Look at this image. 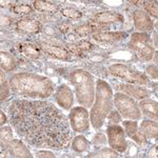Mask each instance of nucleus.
Here are the masks:
<instances>
[{"instance_id":"nucleus-1","label":"nucleus","mask_w":158,"mask_h":158,"mask_svg":"<svg viewBox=\"0 0 158 158\" xmlns=\"http://www.w3.org/2000/svg\"><path fill=\"white\" fill-rule=\"evenodd\" d=\"M9 114L18 136L32 146L61 149L70 141L67 117L53 103L17 99L10 106Z\"/></svg>"},{"instance_id":"nucleus-2","label":"nucleus","mask_w":158,"mask_h":158,"mask_svg":"<svg viewBox=\"0 0 158 158\" xmlns=\"http://www.w3.org/2000/svg\"><path fill=\"white\" fill-rule=\"evenodd\" d=\"M12 92L16 95L32 99L49 98L54 92V83L45 76L35 73H16L10 78Z\"/></svg>"},{"instance_id":"nucleus-3","label":"nucleus","mask_w":158,"mask_h":158,"mask_svg":"<svg viewBox=\"0 0 158 158\" xmlns=\"http://www.w3.org/2000/svg\"><path fill=\"white\" fill-rule=\"evenodd\" d=\"M96 100L90 112L91 123L94 129H100L113 109V91L106 81L98 79L96 82Z\"/></svg>"},{"instance_id":"nucleus-4","label":"nucleus","mask_w":158,"mask_h":158,"mask_svg":"<svg viewBox=\"0 0 158 158\" xmlns=\"http://www.w3.org/2000/svg\"><path fill=\"white\" fill-rule=\"evenodd\" d=\"M69 80L75 88L78 102L88 108L93 106L95 99V83L93 76L88 71L79 69L69 74Z\"/></svg>"},{"instance_id":"nucleus-5","label":"nucleus","mask_w":158,"mask_h":158,"mask_svg":"<svg viewBox=\"0 0 158 158\" xmlns=\"http://www.w3.org/2000/svg\"><path fill=\"white\" fill-rule=\"evenodd\" d=\"M114 104L118 110L119 114L127 119L138 120L141 117L140 110L135 100L123 93H116L114 95Z\"/></svg>"},{"instance_id":"nucleus-6","label":"nucleus","mask_w":158,"mask_h":158,"mask_svg":"<svg viewBox=\"0 0 158 158\" xmlns=\"http://www.w3.org/2000/svg\"><path fill=\"white\" fill-rule=\"evenodd\" d=\"M110 73L115 77H118L129 83L146 85L149 83V79L144 74L134 71L124 64H113L109 68Z\"/></svg>"},{"instance_id":"nucleus-7","label":"nucleus","mask_w":158,"mask_h":158,"mask_svg":"<svg viewBox=\"0 0 158 158\" xmlns=\"http://www.w3.org/2000/svg\"><path fill=\"white\" fill-rule=\"evenodd\" d=\"M129 47L136 52L140 60H151L154 54V50L149 44V35L147 33H134L131 36Z\"/></svg>"},{"instance_id":"nucleus-8","label":"nucleus","mask_w":158,"mask_h":158,"mask_svg":"<svg viewBox=\"0 0 158 158\" xmlns=\"http://www.w3.org/2000/svg\"><path fill=\"white\" fill-rule=\"evenodd\" d=\"M70 123L71 128L75 132L82 133L89 130L90 121H89V112L82 106H76L70 112Z\"/></svg>"},{"instance_id":"nucleus-9","label":"nucleus","mask_w":158,"mask_h":158,"mask_svg":"<svg viewBox=\"0 0 158 158\" xmlns=\"http://www.w3.org/2000/svg\"><path fill=\"white\" fill-rule=\"evenodd\" d=\"M108 139L112 149L118 152H124L128 148L124 131L119 126H111L108 128Z\"/></svg>"},{"instance_id":"nucleus-10","label":"nucleus","mask_w":158,"mask_h":158,"mask_svg":"<svg viewBox=\"0 0 158 158\" xmlns=\"http://www.w3.org/2000/svg\"><path fill=\"white\" fill-rule=\"evenodd\" d=\"M1 150H4L3 156H7L9 154L13 157H32L29 149L18 139L11 140L4 147H1Z\"/></svg>"},{"instance_id":"nucleus-11","label":"nucleus","mask_w":158,"mask_h":158,"mask_svg":"<svg viewBox=\"0 0 158 158\" xmlns=\"http://www.w3.org/2000/svg\"><path fill=\"white\" fill-rule=\"evenodd\" d=\"M54 98H55L56 103L59 106H61L62 109L69 110L73 106V102H74L73 92L68 85H60L59 88L57 89V91L55 92Z\"/></svg>"},{"instance_id":"nucleus-12","label":"nucleus","mask_w":158,"mask_h":158,"mask_svg":"<svg viewBox=\"0 0 158 158\" xmlns=\"http://www.w3.org/2000/svg\"><path fill=\"white\" fill-rule=\"evenodd\" d=\"M39 49L47 55H49L53 58H56V59L69 60L71 58V54L68 49L62 47L49 44V43H41V44H39Z\"/></svg>"},{"instance_id":"nucleus-13","label":"nucleus","mask_w":158,"mask_h":158,"mask_svg":"<svg viewBox=\"0 0 158 158\" xmlns=\"http://www.w3.org/2000/svg\"><path fill=\"white\" fill-rule=\"evenodd\" d=\"M127 36L128 35L124 32H100L93 34V39L99 43L112 44V43H116L126 39Z\"/></svg>"},{"instance_id":"nucleus-14","label":"nucleus","mask_w":158,"mask_h":158,"mask_svg":"<svg viewBox=\"0 0 158 158\" xmlns=\"http://www.w3.org/2000/svg\"><path fill=\"white\" fill-rule=\"evenodd\" d=\"M135 27L140 32H149L153 29V22L147 12L135 11L133 14Z\"/></svg>"},{"instance_id":"nucleus-15","label":"nucleus","mask_w":158,"mask_h":158,"mask_svg":"<svg viewBox=\"0 0 158 158\" xmlns=\"http://www.w3.org/2000/svg\"><path fill=\"white\" fill-rule=\"evenodd\" d=\"M117 86L121 91V93L135 99H146L149 96V92L146 89L140 88V86H135L131 83H121V85H118Z\"/></svg>"},{"instance_id":"nucleus-16","label":"nucleus","mask_w":158,"mask_h":158,"mask_svg":"<svg viewBox=\"0 0 158 158\" xmlns=\"http://www.w3.org/2000/svg\"><path fill=\"white\" fill-rule=\"evenodd\" d=\"M16 29L27 34H37L41 30V23L35 19H20L16 22Z\"/></svg>"},{"instance_id":"nucleus-17","label":"nucleus","mask_w":158,"mask_h":158,"mask_svg":"<svg viewBox=\"0 0 158 158\" xmlns=\"http://www.w3.org/2000/svg\"><path fill=\"white\" fill-rule=\"evenodd\" d=\"M95 21L100 24H110V23H116V22L123 21V16L119 13L116 12H100L94 16Z\"/></svg>"},{"instance_id":"nucleus-18","label":"nucleus","mask_w":158,"mask_h":158,"mask_svg":"<svg viewBox=\"0 0 158 158\" xmlns=\"http://www.w3.org/2000/svg\"><path fill=\"white\" fill-rule=\"evenodd\" d=\"M18 50L22 55L32 59H38L40 57V49L36 44L31 42H21L18 44Z\"/></svg>"},{"instance_id":"nucleus-19","label":"nucleus","mask_w":158,"mask_h":158,"mask_svg":"<svg viewBox=\"0 0 158 158\" xmlns=\"http://www.w3.org/2000/svg\"><path fill=\"white\" fill-rule=\"evenodd\" d=\"M103 30V24H100L96 21H91L90 23L81 24L75 29L76 34L81 37H85L86 35H90L92 33H95L97 31Z\"/></svg>"},{"instance_id":"nucleus-20","label":"nucleus","mask_w":158,"mask_h":158,"mask_svg":"<svg viewBox=\"0 0 158 158\" xmlns=\"http://www.w3.org/2000/svg\"><path fill=\"white\" fill-rule=\"evenodd\" d=\"M139 131L146 137H148V138H157V132H158L157 122L151 120L142 121Z\"/></svg>"},{"instance_id":"nucleus-21","label":"nucleus","mask_w":158,"mask_h":158,"mask_svg":"<svg viewBox=\"0 0 158 158\" xmlns=\"http://www.w3.org/2000/svg\"><path fill=\"white\" fill-rule=\"evenodd\" d=\"M139 108L146 116L157 119V108H158L157 102H154V101H152V100L143 99V100L140 101Z\"/></svg>"},{"instance_id":"nucleus-22","label":"nucleus","mask_w":158,"mask_h":158,"mask_svg":"<svg viewBox=\"0 0 158 158\" xmlns=\"http://www.w3.org/2000/svg\"><path fill=\"white\" fill-rule=\"evenodd\" d=\"M34 9L38 12L41 13H56L59 10V6L55 2L52 1H41V0H36L33 2Z\"/></svg>"},{"instance_id":"nucleus-23","label":"nucleus","mask_w":158,"mask_h":158,"mask_svg":"<svg viewBox=\"0 0 158 158\" xmlns=\"http://www.w3.org/2000/svg\"><path fill=\"white\" fill-rule=\"evenodd\" d=\"M0 58H1V69L6 72H11L16 67V59L12 54L7 52L1 51L0 53Z\"/></svg>"},{"instance_id":"nucleus-24","label":"nucleus","mask_w":158,"mask_h":158,"mask_svg":"<svg viewBox=\"0 0 158 158\" xmlns=\"http://www.w3.org/2000/svg\"><path fill=\"white\" fill-rule=\"evenodd\" d=\"M89 142L85 136H76L72 142V149L75 152L82 153L88 150Z\"/></svg>"},{"instance_id":"nucleus-25","label":"nucleus","mask_w":158,"mask_h":158,"mask_svg":"<svg viewBox=\"0 0 158 158\" xmlns=\"http://www.w3.org/2000/svg\"><path fill=\"white\" fill-rule=\"evenodd\" d=\"M60 14L69 19H79L82 17V13L73 7H63L60 10Z\"/></svg>"},{"instance_id":"nucleus-26","label":"nucleus","mask_w":158,"mask_h":158,"mask_svg":"<svg viewBox=\"0 0 158 158\" xmlns=\"http://www.w3.org/2000/svg\"><path fill=\"white\" fill-rule=\"evenodd\" d=\"M89 157H99V158H113V157H118V154L115 150L113 149H102V150H99L97 152H94L91 153V154L88 155Z\"/></svg>"},{"instance_id":"nucleus-27","label":"nucleus","mask_w":158,"mask_h":158,"mask_svg":"<svg viewBox=\"0 0 158 158\" xmlns=\"http://www.w3.org/2000/svg\"><path fill=\"white\" fill-rule=\"evenodd\" d=\"M11 12L16 15H29L33 12V9L29 4H14L11 6Z\"/></svg>"},{"instance_id":"nucleus-28","label":"nucleus","mask_w":158,"mask_h":158,"mask_svg":"<svg viewBox=\"0 0 158 158\" xmlns=\"http://www.w3.org/2000/svg\"><path fill=\"white\" fill-rule=\"evenodd\" d=\"M0 76H1V102H2V101L6 100L9 97L10 91H11V85L7 83L6 76L3 75V70L1 71Z\"/></svg>"},{"instance_id":"nucleus-29","label":"nucleus","mask_w":158,"mask_h":158,"mask_svg":"<svg viewBox=\"0 0 158 158\" xmlns=\"http://www.w3.org/2000/svg\"><path fill=\"white\" fill-rule=\"evenodd\" d=\"M13 140V132L10 127H2L1 128V147H4Z\"/></svg>"},{"instance_id":"nucleus-30","label":"nucleus","mask_w":158,"mask_h":158,"mask_svg":"<svg viewBox=\"0 0 158 158\" xmlns=\"http://www.w3.org/2000/svg\"><path fill=\"white\" fill-rule=\"evenodd\" d=\"M123 130L126 131V133L128 134V136H130L132 138L133 135L137 132V122L136 121H123Z\"/></svg>"},{"instance_id":"nucleus-31","label":"nucleus","mask_w":158,"mask_h":158,"mask_svg":"<svg viewBox=\"0 0 158 158\" xmlns=\"http://www.w3.org/2000/svg\"><path fill=\"white\" fill-rule=\"evenodd\" d=\"M144 7H146L147 12H149L152 16L157 18V2L151 1V2H144Z\"/></svg>"},{"instance_id":"nucleus-32","label":"nucleus","mask_w":158,"mask_h":158,"mask_svg":"<svg viewBox=\"0 0 158 158\" xmlns=\"http://www.w3.org/2000/svg\"><path fill=\"white\" fill-rule=\"evenodd\" d=\"M77 47L82 53L90 52V51L93 49V44H92L90 41H88V40H80V41L77 43Z\"/></svg>"},{"instance_id":"nucleus-33","label":"nucleus","mask_w":158,"mask_h":158,"mask_svg":"<svg viewBox=\"0 0 158 158\" xmlns=\"http://www.w3.org/2000/svg\"><path fill=\"white\" fill-rule=\"evenodd\" d=\"M106 118H108V120L110 122H112V123H118V122H120L121 120V115L119 114V112L111 111Z\"/></svg>"},{"instance_id":"nucleus-34","label":"nucleus","mask_w":158,"mask_h":158,"mask_svg":"<svg viewBox=\"0 0 158 158\" xmlns=\"http://www.w3.org/2000/svg\"><path fill=\"white\" fill-rule=\"evenodd\" d=\"M132 139L135 140V141L137 142L138 144H144L147 142V137L144 136L143 134L141 133L140 131L138 132H136L134 135H133V137H132Z\"/></svg>"},{"instance_id":"nucleus-35","label":"nucleus","mask_w":158,"mask_h":158,"mask_svg":"<svg viewBox=\"0 0 158 158\" xmlns=\"http://www.w3.org/2000/svg\"><path fill=\"white\" fill-rule=\"evenodd\" d=\"M68 51L70 52V54H73V55L77 56V57H81V56H83V53L78 49L77 44L68 45Z\"/></svg>"},{"instance_id":"nucleus-36","label":"nucleus","mask_w":158,"mask_h":158,"mask_svg":"<svg viewBox=\"0 0 158 158\" xmlns=\"http://www.w3.org/2000/svg\"><path fill=\"white\" fill-rule=\"evenodd\" d=\"M147 74H149L153 79H157L158 73H157V67L156 65H149L147 68Z\"/></svg>"},{"instance_id":"nucleus-37","label":"nucleus","mask_w":158,"mask_h":158,"mask_svg":"<svg viewBox=\"0 0 158 158\" xmlns=\"http://www.w3.org/2000/svg\"><path fill=\"white\" fill-rule=\"evenodd\" d=\"M37 157H55V155L50 151H40L36 153Z\"/></svg>"},{"instance_id":"nucleus-38","label":"nucleus","mask_w":158,"mask_h":158,"mask_svg":"<svg viewBox=\"0 0 158 158\" xmlns=\"http://www.w3.org/2000/svg\"><path fill=\"white\" fill-rule=\"evenodd\" d=\"M94 142H95V143H101V144L106 143V137H104V135H102V134H99L95 137Z\"/></svg>"},{"instance_id":"nucleus-39","label":"nucleus","mask_w":158,"mask_h":158,"mask_svg":"<svg viewBox=\"0 0 158 158\" xmlns=\"http://www.w3.org/2000/svg\"><path fill=\"white\" fill-rule=\"evenodd\" d=\"M59 29H60V31L62 33H67V32H69V31L71 30V25L70 24H62Z\"/></svg>"},{"instance_id":"nucleus-40","label":"nucleus","mask_w":158,"mask_h":158,"mask_svg":"<svg viewBox=\"0 0 158 158\" xmlns=\"http://www.w3.org/2000/svg\"><path fill=\"white\" fill-rule=\"evenodd\" d=\"M0 117H1V121H0V123H1V126L3 127V124L6 122V114L3 113V111H1L0 112Z\"/></svg>"},{"instance_id":"nucleus-41","label":"nucleus","mask_w":158,"mask_h":158,"mask_svg":"<svg viewBox=\"0 0 158 158\" xmlns=\"http://www.w3.org/2000/svg\"><path fill=\"white\" fill-rule=\"evenodd\" d=\"M157 152H156V147L152 148L151 151L149 152V157H156L157 156Z\"/></svg>"}]
</instances>
